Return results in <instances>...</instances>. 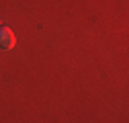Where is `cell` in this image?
Instances as JSON below:
<instances>
[{"instance_id": "6da1fadb", "label": "cell", "mask_w": 129, "mask_h": 123, "mask_svg": "<svg viewBox=\"0 0 129 123\" xmlns=\"http://www.w3.org/2000/svg\"><path fill=\"white\" fill-rule=\"evenodd\" d=\"M14 33L6 27H0V47L2 49H12L14 47Z\"/></svg>"}]
</instances>
